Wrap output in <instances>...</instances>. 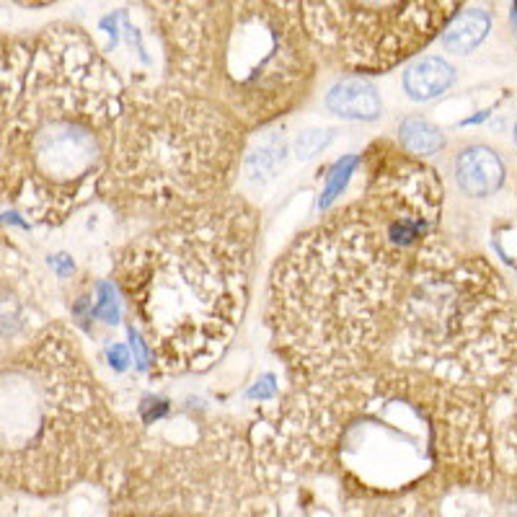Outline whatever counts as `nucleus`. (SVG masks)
Instances as JSON below:
<instances>
[{
    "label": "nucleus",
    "mask_w": 517,
    "mask_h": 517,
    "mask_svg": "<svg viewBox=\"0 0 517 517\" xmlns=\"http://www.w3.org/2000/svg\"><path fill=\"white\" fill-rule=\"evenodd\" d=\"M510 391L455 386L388 360L293 380L248 427L254 468L271 496L321 479L352 510L432 504L453 489L492 484L494 412Z\"/></svg>",
    "instance_id": "obj_1"
},
{
    "label": "nucleus",
    "mask_w": 517,
    "mask_h": 517,
    "mask_svg": "<svg viewBox=\"0 0 517 517\" xmlns=\"http://www.w3.org/2000/svg\"><path fill=\"white\" fill-rule=\"evenodd\" d=\"M357 197L303 230L271 267L267 329L293 380L383 363L417 256L440 233V173L375 140Z\"/></svg>",
    "instance_id": "obj_2"
},
{
    "label": "nucleus",
    "mask_w": 517,
    "mask_h": 517,
    "mask_svg": "<svg viewBox=\"0 0 517 517\" xmlns=\"http://www.w3.org/2000/svg\"><path fill=\"white\" fill-rule=\"evenodd\" d=\"M259 233L256 207L228 195L117 248L112 279L153 375H202L225 357L248 313Z\"/></svg>",
    "instance_id": "obj_3"
},
{
    "label": "nucleus",
    "mask_w": 517,
    "mask_h": 517,
    "mask_svg": "<svg viewBox=\"0 0 517 517\" xmlns=\"http://www.w3.org/2000/svg\"><path fill=\"white\" fill-rule=\"evenodd\" d=\"M124 88L83 29L34 37L21 96L0 129V204L60 228L99 199Z\"/></svg>",
    "instance_id": "obj_4"
},
{
    "label": "nucleus",
    "mask_w": 517,
    "mask_h": 517,
    "mask_svg": "<svg viewBox=\"0 0 517 517\" xmlns=\"http://www.w3.org/2000/svg\"><path fill=\"white\" fill-rule=\"evenodd\" d=\"M138 438L68 323L52 321L0 360V492L57 496L114 481Z\"/></svg>",
    "instance_id": "obj_5"
},
{
    "label": "nucleus",
    "mask_w": 517,
    "mask_h": 517,
    "mask_svg": "<svg viewBox=\"0 0 517 517\" xmlns=\"http://www.w3.org/2000/svg\"><path fill=\"white\" fill-rule=\"evenodd\" d=\"M158 29L166 83L218 104L251 132L313 91L319 54L300 0H140Z\"/></svg>",
    "instance_id": "obj_6"
},
{
    "label": "nucleus",
    "mask_w": 517,
    "mask_h": 517,
    "mask_svg": "<svg viewBox=\"0 0 517 517\" xmlns=\"http://www.w3.org/2000/svg\"><path fill=\"white\" fill-rule=\"evenodd\" d=\"M248 132L218 104L166 80L124 88L99 199L124 221H169L228 197Z\"/></svg>",
    "instance_id": "obj_7"
},
{
    "label": "nucleus",
    "mask_w": 517,
    "mask_h": 517,
    "mask_svg": "<svg viewBox=\"0 0 517 517\" xmlns=\"http://www.w3.org/2000/svg\"><path fill=\"white\" fill-rule=\"evenodd\" d=\"M515 300L487 256L440 233L419 251L386 360L455 386L515 383Z\"/></svg>",
    "instance_id": "obj_8"
},
{
    "label": "nucleus",
    "mask_w": 517,
    "mask_h": 517,
    "mask_svg": "<svg viewBox=\"0 0 517 517\" xmlns=\"http://www.w3.org/2000/svg\"><path fill=\"white\" fill-rule=\"evenodd\" d=\"M466 0H300L319 60L354 75L388 73L429 47Z\"/></svg>",
    "instance_id": "obj_9"
},
{
    "label": "nucleus",
    "mask_w": 517,
    "mask_h": 517,
    "mask_svg": "<svg viewBox=\"0 0 517 517\" xmlns=\"http://www.w3.org/2000/svg\"><path fill=\"white\" fill-rule=\"evenodd\" d=\"M42 277L8 241H0V360L19 352L52 323Z\"/></svg>",
    "instance_id": "obj_10"
},
{
    "label": "nucleus",
    "mask_w": 517,
    "mask_h": 517,
    "mask_svg": "<svg viewBox=\"0 0 517 517\" xmlns=\"http://www.w3.org/2000/svg\"><path fill=\"white\" fill-rule=\"evenodd\" d=\"M455 181L466 197H492L504 184V163L489 146H468L455 158Z\"/></svg>",
    "instance_id": "obj_11"
},
{
    "label": "nucleus",
    "mask_w": 517,
    "mask_h": 517,
    "mask_svg": "<svg viewBox=\"0 0 517 517\" xmlns=\"http://www.w3.org/2000/svg\"><path fill=\"white\" fill-rule=\"evenodd\" d=\"M31 52H34V39L0 34V129L11 120L19 104Z\"/></svg>",
    "instance_id": "obj_12"
},
{
    "label": "nucleus",
    "mask_w": 517,
    "mask_h": 517,
    "mask_svg": "<svg viewBox=\"0 0 517 517\" xmlns=\"http://www.w3.org/2000/svg\"><path fill=\"white\" fill-rule=\"evenodd\" d=\"M326 106L342 120L372 122L380 117V96L375 86L363 75H349L334 83L331 91L326 94Z\"/></svg>",
    "instance_id": "obj_13"
},
{
    "label": "nucleus",
    "mask_w": 517,
    "mask_h": 517,
    "mask_svg": "<svg viewBox=\"0 0 517 517\" xmlns=\"http://www.w3.org/2000/svg\"><path fill=\"white\" fill-rule=\"evenodd\" d=\"M455 83V68L443 57H419L404 73V91L412 101H429Z\"/></svg>",
    "instance_id": "obj_14"
},
{
    "label": "nucleus",
    "mask_w": 517,
    "mask_h": 517,
    "mask_svg": "<svg viewBox=\"0 0 517 517\" xmlns=\"http://www.w3.org/2000/svg\"><path fill=\"white\" fill-rule=\"evenodd\" d=\"M288 155V140L282 132H264L259 140L248 143L244 153L241 171L246 173L251 181H270L274 173L282 169Z\"/></svg>",
    "instance_id": "obj_15"
},
{
    "label": "nucleus",
    "mask_w": 517,
    "mask_h": 517,
    "mask_svg": "<svg viewBox=\"0 0 517 517\" xmlns=\"http://www.w3.org/2000/svg\"><path fill=\"white\" fill-rule=\"evenodd\" d=\"M489 26H492L489 13H484V11H479V8L458 11L455 19L445 26V31L440 34L443 47L447 52H455V54L473 52L484 39H487Z\"/></svg>",
    "instance_id": "obj_16"
},
{
    "label": "nucleus",
    "mask_w": 517,
    "mask_h": 517,
    "mask_svg": "<svg viewBox=\"0 0 517 517\" xmlns=\"http://www.w3.org/2000/svg\"><path fill=\"white\" fill-rule=\"evenodd\" d=\"M398 146L417 158H427L445 148V135L424 117H406L398 124Z\"/></svg>",
    "instance_id": "obj_17"
},
{
    "label": "nucleus",
    "mask_w": 517,
    "mask_h": 517,
    "mask_svg": "<svg viewBox=\"0 0 517 517\" xmlns=\"http://www.w3.org/2000/svg\"><path fill=\"white\" fill-rule=\"evenodd\" d=\"M352 517H435V513H432V504H424V502H396V504L357 507Z\"/></svg>",
    "instance_id": "obj_18"
},
{
    "label": "nucleus",
    "mask_w": 517,
    "mask_h": 517,
    "mask_svg": "<svg viewBox=\"0 0 517 517\" xmlns=\"http://www.w3.org/2000/svg\"><path fill=\"white\" fill-rule=\"evenodd\" d=\"M331 138H334L331 129H305L296 140L297 158H313L331 143Z\"/></svg>",
    "instance_id": "obj_19"
},
{
    "label": "nucleus",
    "mask_w": 517,
    "mask_h": 517,
    "mask_svg": "<svg viewBox=\"0 0 517 517\" xmlns=\"http://www.w3.org/2000/svg\"><path fill=\"white\" fill-rule=\"evenodd\" d=\"M19 5H24V8H45V5H52V3H57V0H16Z\"/></svg>",
    "instance_id": "obj_20"
},
{
    "label": "nucleus",
    "mask_w": 517,
    "mask_h": 517,
    "mask_svg": "<svg viewBox=\"0 0 517 517\" xmlns=\"http://www.w3.org/2000/svg\"><path fill=\"white\" fill-rule=\"evenodd\" d=\"M0 517H3V515H0Z\"/></svg>",
    "instance_id": "obj_21"
}]
</instances>
